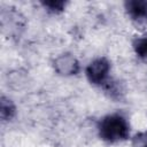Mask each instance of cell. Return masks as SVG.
<instances>
[{"label":"cell","mask_w":147,"mask_h":147,"mask_svg":"<svg viewBox=\"0 0 147 147\" xmlns=\"http://www.w3.org/2000/svg\"><path fill=\"white\" fill-rule=\"evenodd\" d=\"M98 134L108 144L124 141L130 136V124L125 116L119 113L108 114L98 122Z\"/></svg>","instance_id":"cell-1"},{"label":"cell","mask_w":147,"mask_h":147,"mask_svg":"<svg viewBox=\"0 0 147 147\" xmlns=\"http://www.w3.org/2000/svg\"><path fill=\"white\" fill-rule=\"evenodd\" d=\"M110 72V62L106 57H98L93 60L85 70L87 80L96 86H103L109 79Z\"/></svg>","instance_id":"cell-2"},{"label":"cell","mask_w":147,"mask_h":147,"mask_svg":"<svg viewBox=\"0 0 147 147\" xmlns=\"http://www.w3.org/2000/svg\"><path fill=\"white\" fill-rule=\"evenodd\" d=\"M53 67L55 71L61 76H74V75H77L80 70L78 60L72 54H69V53L59 55L54 60Z\"/></svg>","instance_id":"cell-3"},{"label":"cell","mask_w":147,"mask_h":147,"mask_svg":"<svg viewBox=\"0 0 147 147\" xmlns=\"http://www.w3.org/2000/svg\"><path fill=\"white\" fill-rule=\"evenodd\" d=\"M124 8L132 21L147 23V0H126Z\"/></svg>","instance_id":"cell-4"},{"label":"cell","mask_w":147,"mask_h":147,"mask_svg":"<svg viewBox=\"0 0 147 147\" xmlns=\"http://www.w3.org/2000/svg\"><path fill=\"white\" fill-rule=\"evenodd\" d=\"M16 115V106L14 102L5 96L1 95L0 98V118L2 122H9L11 121Z\"/></svg>","instance_id":"cell-5"},{"label":"cell","mask_w":147,"mask_h":147,"mask_svg":"<svg viewBox=\"0 0 147 147\" xmlns=\"http://www.w3.org/2000/svg\"><path fill=\"white\" fill-rule=\"evenodd\" d=\"M136 55L145 63H147V36L138 37L132 42Z\"/></svg>","instance_id":"cell-6"},{"label":"cell","mask_w":147,"mask_h":147,"mask_svg":"<svg viewBox=\"0 0 147 147\" xmlns=\"http://www.w3.org/2000/svg\"><path fill=\"white\" fill-rule=\"evenodd\" d=\"M40 5L52 14H60L62 11H64L68 2L63 1V0H46V1H41Z\"/></svg>","instance_id":"cell-7"},{"label":"cell","mask_w":147,"mask_h":147,"mask_svg":"<svg viewBox=\"0 0 147 147\" xmlns=\"http://www.w3.org/2000/svg\"><path fill=\"white\" fill-rule=\"evenodd\" d=\"M136 142L138 144V147H147V131L137 136Z\"/></svg>","instance_id":"cell-8"}]
</instances>
